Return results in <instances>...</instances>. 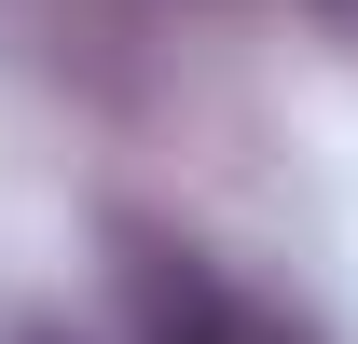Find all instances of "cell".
<instances>
[{"label":"cell","instance_id":"cell-1","mask_svg":"<svg viewBox=\"0 0 358 344\" xmlns=\"http://www.w3.org/2000/svg\"><path fill=\"white\" fill-rule=\"evenodd\" d=\"M124 344H262V331L221 289V261H193L179 234H124Z\"/></svg>","mask_w":358,"mask_h":344},{"label":"cell","instance_id":"cell-2","mask_svg":"<svg viewBox=\"0 0 358 344\" xmlns=\"http://www.w3.org/2000/svg\"><path fill=\"white\" fill-rule=\"evenodd\" d=\"M14 344H83V331H55V317H14Z\"/></svg>","mask_w":358,"mask_h":344},{"label":"cell","instance_id":"cell-3","mask_svg":"<svg viewBox=\"0 0 358 344\" xmlns=\"http://www.w3.org/2000/svg\"><path fill=\"white\" fill-rule=\"evenodd\" d=\"M317 14H345V28H358V0H317Z\"/></svg>","mask_w":358,"mask_h":344}]
</instances>
